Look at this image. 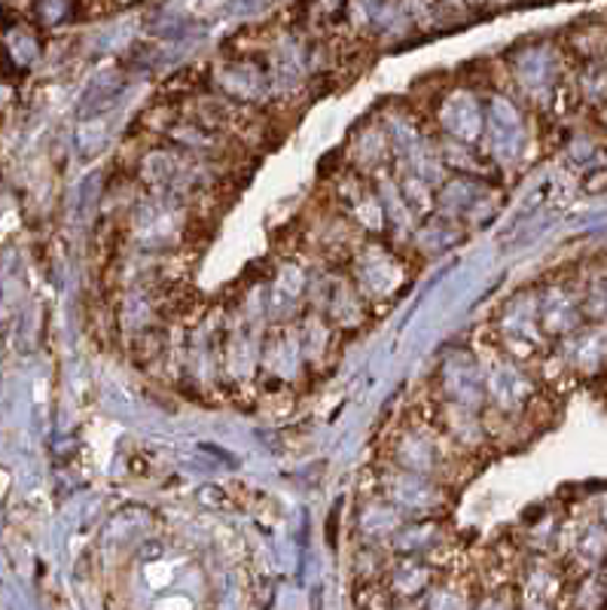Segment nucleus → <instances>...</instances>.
Here are the masks:
<instances>
[{"label":"nucleus","instance_id":"f257e3e1","mask_svg":"<svg viewBox=\"0 0 607 610\" xmlns=\"http://www.w3.org/2000/svg\"><path fill=\"white\" fill-rule=\"evenodd\" d=\"M483 382H485V415H495V418H507L516 421L528 403L534 400V382L528 373H522L519 366L513 364L510 357L501 354V348L492 352V366H483Z\"/></svg>","mask_w":607,"mask_h":610},{"label":"nucleus","instance_id":"f03ea898","mask_svg":"<svg viewBox=\"0 0 607 610\" xmlns=\"http://www.w3.org/2000/svg\"><path fill=\"white\" fill-rule=\"evenodd\" d=\"M351 284L370 305L394 299L397 291L407 284V266L382 244H360L358 254L351 256Z\"/></svg>","mask_w":607,"mask_h":610},{"label":"nucleus","instance_id":"7ed1b4c3","mask_svg":"<svg viewBox=\"0 0 607 610\" xmlns=\"http://www.w3.org/2000/svg\"><path fill=\"white\" fill-rule=\"evenodd\" d=\"M544 342V324H541V308L532 296H513L507 308L497 317V345L501 352L513 357H532Z\"/></svg>","mask_w":607,"mask_h":610},{"label":"nucleus","instance_id":"20e7f679","mask_svg":"<svg viewBox=\"0 0 607 610\" xmlns=\"http://www.w3.org/2000/svg\"><path fill=\"white\" fill-rule=\"evenodd\" d=\"M318 312L327 317V324L333 329H358L370 317V303L360 296L351 278H327Z\"/></svg>","mask_w":607,"mask_h":610},{"label":"nucleus","instance_id":"39448f33","mask_svg":"<svg viewBox=\"0 0 607 610\" xmlns=\"http://www.w3.org/2000/svg\"><path fill=\"white\" fill-rule=\"evenodd\" d=\"M214 83L224 89L233 101H263V98L272 92V80H266V73L250 64V61H226L214 73Z\"/></svg>","mask_w":607,"mask_h":610},{"label":"nucleus","instance_id":"423d86ee","mask_svg":"<svg viewBox=\"0 0 607 610\" xmlns=\"http://www.w3.org/2000/svg\"><path fill=\"white\" fill-rule=\"evenodd\" d=\"M513 71H516L522 89L532 92V95H549L553 85H556V59L546 47L522 49Z\"/></svg>","mask_w":607,"mask_h":610},{"label":"nucleus","instance_id":"0eeeda50","mask_svg":"<svg viewBox=\"0 0 607 610\" xmlns=\"http://www.w3.org/2000/svg\"><path fill=\"white\" fill-rule=\"evenodd\" d=\"M263 364L266 369H272V376L287 378L297 373L299 366L306 364V354H302V342H299L297 327L287 329L281 324V329L269 333V339L263 345Z\"/></svg>","mask_w":607,"mask_h":610},{"label":"nucleus","instance_id":"6e6552de","mask_svg":"<svg viewBox=\"0 0 607 610\" xmlns=\"http://www.w3.org/2000/svg\"><path fill=\"white\" fill-rule=\"evenodd\" d=\"M440 122L446 125L452 141H464L467 144L483 129V110H480V104H476V98L471 92H455L440 108Z\"/></svg>","mask_w":607,"mask_h":610},{"label":"nucleus","instance_id":"1a4fd4ad","mask_svg":"<svg viewBox=\"0 0 607 610\" xmlns=\"http://www.w3.org/2000/svg\"><path fill=\"white\" fill-rule=\"evenodd\" d=\"M565 360L577 373H598L607 364V329H577L565 345Z\"/></svg>","mask_w":607,"mask_h":610},{"label":"nucleus","instance_id":"9d476101","mask_svg":"<svg viewBox=\"0 0 607 610\" xmlns=\"http://www.w3.org/2000/svg\"><path fill=\"white\" fill-rule=\"evenodd\" d=\"M537 308H541L544 333H570L580 321V308L574 303V296L562 287H553L544 299H537Z\"/></svg>","mask_w":607,"mask_h":610},{"label":"nucleus","instance_id":"9b49d317","mask_svg":"<svg viewBox=\"0 0 607 610\" xmlns=\"http://www.w3.org/2000/svg\"><path fill=\"white\" fill-rule=\"evenodd\" d=\"M574 552L583 565H598V561L607 556V522L598 519V522H589L583 528L577 540H574Z\"/></svg>","mask_w":607,"mask_h":610},{"label":"nucleus","instance_id":"f8f14e48","mask_svg":"<svg viewBox=\"0 0 607 610\" xmlns=\"http://www.w3.org/2000/svg\"><path fill=\"white\" fill-rule=\"evenodd\" d=\"M269 7V0H226L224 12L229 19H254Z\"/></svg>","mask_w":607,"mask_h":610},{"label":"nucleus","instance_id":"ddd939ff","mask_svg":"<svg viewBox=\"0 0 607 610\" xmlns=\"http://www.w3.org/2000/svg\"><path fill=\"white\" fill-rule=\"evenodd\" d=\"M583 85H586V95L593 98V101L605 98V92H607V68H601V64H593V68L586 71V80H583Z\"/></svg>","mask_w":607,"mask_h":610},{"label":"nucleus","instance_id":"4468645a","mask_svg":"<svg viewBox=\"0 0 607 610\" xmlns=\"http://www.w3.org/2000/svg\"><path fill=\"white\" fill-rule=\"evenodd\" d=\"M68 10H71V0H43V3H40V16H43L47 22H59V19L68 16Z\"/></svg>","mask_w":607,"mask_h":610}]
</instances>
